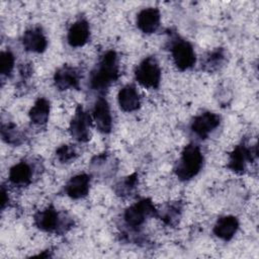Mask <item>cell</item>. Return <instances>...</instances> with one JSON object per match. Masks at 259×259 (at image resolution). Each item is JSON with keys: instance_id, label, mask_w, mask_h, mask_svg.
I'll list each match as a JSON object with an SVG mask.
<instances>
[{"instance_id": "cell-25", "label": "cell", "mask_w": 259, "mask_h": 259, "mask_svg": "<svg viewBox=\"0 0 259 259\" xmlns=\"http://www.w3.org/2000/svg\"><path fill=\"white\" fill-rule=\"evenodd\" d=\"M77 151L72 145H62L56 151V157L61 163H71L77 158Z\"/></svg>"}, {"instance_id": "cell-22", "label": "cell", "mask_w": 259, "mask_h": 259, "mask_svg": "<svg viewBox=\"0 0 259 259\" xmlns=\"http://www.w3.org/2000/svg\"><path fill=\"white\" fill-rule=\"evenodd\" d=\"M2 140L12 146H19L25 141V136L12 122L3 123L1 126Z\"/></svg>"}, {"instance_id": "cell-26", "label": "cell", "mask_w": 259, "mask_h": 259, "mask_svg": "<svg viewBox=\"0 0 259 259\" xmlns=\"http://www.w3.org/2000/svg\"><path fill=\"white\" fill-rule=\"evenodd\" d=\"M7 203H8V193H7V190H6L5 186L2 185V187H1V205H2V209H4V207Z\"/></svg>"}, {"instance_id": "cell-12", "label": "cell", "mask_w": 259, "mask_h": 259, "mask_svg": "<svg viewBox=\"0 0 259 259\" xmlns=\"http://www.w3.org/2000/svg\"><path fill=\"white\" fill-rule=\"evenodd\" d=\"M22 46L25 51L40 54L48 47V39L39 26H34L27 29L21 38Z\"/></svg>"}, {"instance_id": "cell-3", "label": "cell", "mask_w": 259, "mask_h": 259, "mask_svg": "<svg viewBox=\"0 0 259 259\" xmlns=\"http://www.w3.org/2000/svg\"><path fill=\"white\" fill-rule=\"evenodd\" d=\"M203 165V155L199 146L195 144L187 145L178 159L174 173L181 181H188L195 177Z\"/></svg>"}, {"instance_id": "cell-18", "label": "cell", "mask_w": 259, "mask_h": 259, "mask_svg": "<svg viewBox=\"0 0 259 259\" xmlns=\"http://www.w3.org/2000/svg\"><path fill=\"white\" fill-rule=\"evenodd\" d=\"M239 229V221L234 215L220 218L213 226V234L221 240L230 241Z\"/></svg>"}, {"instance_id": "cell-9", "label": "cell", "mask_w": 259, "mask_h": 259, "mask_svg": "<svg viewBox=\"0 0 259 259\" xmlns=\"http://www.w3.org/2000/svg\"><path fill=\"white\" fill-rule=\"evenodd\" d=\"M257 155V150L254 148L252 150L250 147H247L244 143L238 145L233 152L230 154L229 162L227 167L234 171L235 173L241 174L244 173L246 170V165L248 162H251L254 157Z\"/></svg>"}, {"instance_id": "cell-16", "label": "cell", "mask_w": 259, "mask_h": 259, "mask_svg": "<svg viewBox=\"0 0 259 259\" xmlns=\"http://www.w3.org/2000/svg\"><path fill=\"white\" fill-rule=\"evenodd\" d=\"M33 170L31 165L25 161L15 164L9 170V182L17 187H24L32 182Z\"/></svg>"}, {"instance_id": "cell-11", "label": "cell", "mask_w": 259, "mask_h": 259, "mask_svg": "<svg viewBox=\"0 0 259 259\" xmlns=\"http://www.w3.org/2000/svg\"><path fill=\"white\" fill-rule=\"evenodd\" d=\"M93 120L97 130L102 134H108L112 128V116L107 100L100 96L96 99L93 106Z\"/></svg>"}, {"instance_id": "cell-24", "label": "cell", "mask_w": 259, "mask_h": 259, "mask_svg": "<svg viewBox=\"0 0 259 259\" xmlns=\"http://www.w3.org/2000/svg\"><path fill=\"white\" fill-rule=\"evenodd\" d=\"M15 63L14 55L8 50L1 52L0 55V73L4 77H9L13 71Z\"/></svg>"}, {"instance_id": "cell-23", "label": "cell", "mask_w": 259, "mask_h": 259, "mask_svg": "<svg viewBox=\"0 0 259 259\" xmlns=\"http://www.w3.org/2000/svg\"><path fill=\"white\" fill-rule=\"evenodd\" d=\"M138 185V175L136 173L123 178L115 185V193L121 197L133 195Z\"/></svg>"}, {"instance_id": "cell-15", "label": "cell", "mask_w": 259, "mask_h": 259, "mask_svg": "<svg viewBox=\"0 0 259 259\" xmlns=\"http://www.w3.org/2000/svg\"><path fill=\"white\" fill-rule=\"evenodd\" d=\"M90 37V26L85 19L75 21L69 28L67 34L68 44L72 48L83 47Z\"/></svg>"}, {"instance_id": "cell-17", "label": "cell", "mask_w": 259, "mask_h": 259, "mask_svg": "<svg viewBox=\"0 0 259 259\" xmlns=\"http://www.w3.org/2000/svg\"><path fill=\"white\" fill-rule=\"evenodd\" d=\"M119 107L125 112H132L139 109L141 105V98L137 88L134 85L123 86L117 95Z\"/></svg>"}, {"instance_id": "cell-10", "label": "cell", "mask_w": 259, "mask_h": 259, "mask_svg": "<svg viewBox=\"0 0 259 259\" xmlns=\"http://www.w3.org/2000/svg\"><path fill=\"white\" fill-rule=\"evenodd\" d=\"M81 74L79 70L69 65H64L63 67L59 68L54 75L55 86L61 91L68 89H78Z\"/></svg>"}, {"instance_id": "cell-21", "label": "cell", "mask_w": 259, "mask_h": 259, "mask_svg": "<svg viewBox=\"0 0 259 259\" xmlns=\"http://www.w3.org/2000/svg\"><path fill=\"white\" fill-rule=\"evenodd\" d=\"M226 62V52L223 48H217L209 52L202 61L201 68L206 72H215L220 70Z\"/></svg>"}, {"instance_id": "cell-2", "label": "cell", "mask_w": 259, "mask_h": 259, "mask_svg": "<svg viewBox=\"0 0 259 259\" xmlns=\"http://www.w3.org/2000/svg\"><path fill=\"white\" fill-rule=\"evenodd\" d=\"M34 225L42 232L62 235L68 232L74 225L73 219L65 213L59 212L54 206L37 211L33 217Z\"/></svg>"}, {"instance_id": "cell-14", "label": "cell", "mask_w": 259, "mask_h": 259, "mask_svg": "<svg viewBox=\"0 0 259 259\" xmlns=\"http://www.w3.org/2000/svg\"><path fill=\"white\" fill-rule=\"evenodd\" d=\"M91 178L88 174L82 173L73 176L65 185V193L73 198L80 199L85 197L90 189Z\"/></svg>"}, {"instance_id": "cell-13", "label": "cell", "mask_w": 259, "mask_h": 259, "mask_svg": "<svg viewBox=\"0 0 259 259\" xmlns=\"http://www.w3.org/2000/svg\"><path fill=\"white\" fill-rule=\"evenodd\" d=\"M160 11L154 7H148L141 10L137 16V26L143 33L146 34L156 32L160 26Z\"/></svg>"}, {"instance_id": "cell-7", "label": "cell", "mask_w": 259, "mask_h": 259, "mask_svg": "<svg viewBox=\"0 0 259 259\" xmlns=\"http://www.w3.org/2000/svg\"><path fill=\"white\" fill-rule=\"evenodd\" d=\"M90 115L83 109L82 106H78L70 122L71 136L77 142L86 143L90 139Z\"/></svg>"}, {"instance_id": "cell-4", "label": "cell", "mask_w": 259, "mask_h": 259, "mask_svg": "<svg viewBox=\"0 0 259 259\" xmlns=\"http://www.w3.org/2000/svg\"><path fill=\"white\" fill-rule=\"evenodd\" d=\"M170 52L176 68L185 71L192 68L196 62V56L192 45L178 35L172 37L170 41Z\"/></svg>"}, {"instance_id": "cell-5", "label": "cell", "mask_w": 259, "mask_h": 259, "mask_svg": "<svg viewBox=\"0 0 259 259\" xmlns=\"http://www.w3.org/2000/svg\"><path fill=\"white\" fill-rule=\"evenodd\" d=\"M137 81L145 88L156 89L161 82V68L154 56L145 58L136 68Z\"/></svg>"}, {"instance_id": "cell-19", "label": "cell", "mask_w": 259, "mask_h": 259, "mask_svg": "<svg viewBox=\"0 0 259 259\" xmlns=\"http://www.w3.org/2000/svg\"><path fill=\"white\" fill-rule=\"evenodd\" d=\"M50 115V102L44 97H39L35 100L34 104L29 110L28 116L31 123L35 125H44L48 122Z\"/></svg>"}, {"instance_id": "cell-8", "label": "cell", "mask_w": 259, "mask_h": 259, "mask_svg": "<svg viewBox=\"0 0 259 259\" xmlns=\"http://www.w3.org/2000/svg\"><path fill=\"white\" fill-rule=\"evenodd\" d=\"M221 122V117L211 111H205L196 115L190 124L191 132L203 140L206 139L211 132H213Z\"/></svg>"}, {"instance_id": "cell-1", "label": "cell", "mask_w": 259, "mask_h": 259, "mask_svg": "<svg viewBox=\"0 0 259 259\" xmlns=\"http://www.w3.org/2000/svg\"><path fill=\"white\" fill-rule=\"evenodd\" d=\"M119 77L118 58L114 51L104 53L90 75V87L102 92L106 90Z\"/></svg>"}, {"instance_id": "cell-6", "label": "cell", "mask_w": 259, "mask_h": 259, "mask_svg": "<svg viewBox=\"0 0 259 259\" xmlns=\"http://www.w3.org/2000/svg\"><path fill=\"white\" fill-rule=\"evenodd\" d=\"M158 210L150 198H143L127 207L123 213V220L127 227L137 229L141 227L148 218L157 217Z\"/></svg>"}, {"instance_id": "cell-20", "label": "cell", "mask_w": 259, "mask_h": 259, "mask_svg": "<svg viewBox=\"0 0 259 259\" xmlns=\"http://www.w3.org/2000/svg\"><path fill=\"white\" fill-rule=\"evenodd\" d=\"M182 214V204L180 202H169L158 210L157 217L169 227H176Z\"/></svg>"}]
</instances>
